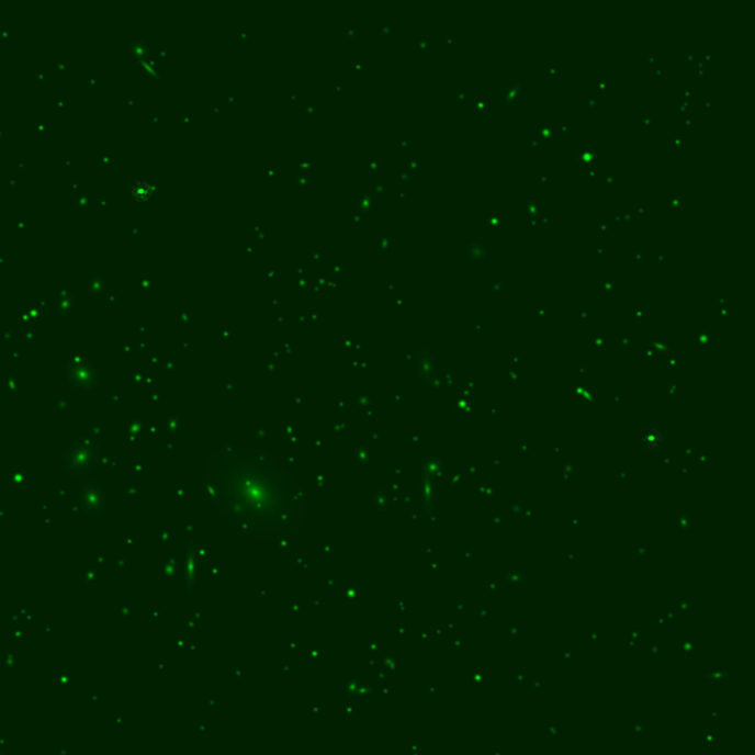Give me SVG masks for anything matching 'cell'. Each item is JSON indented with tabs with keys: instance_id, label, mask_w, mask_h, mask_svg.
<instances>
[{
	"instance_id": "6da1fadb",
	"label": "cell",
	"mask_w": 755,
	"mask_h": 755,
	"mask_svg": "<svg viewBox=\"0 0 755 755\" xmlns=\"http://www.w3.org/2000/svg\"><path fill=\"white\" fill-rule=\"evenodd\" d=\"M205 488L235 529L260 539L289 538L302 526L303 487L277 458L232 446L210 459Z\"/></svg>"
}]
</instances>
